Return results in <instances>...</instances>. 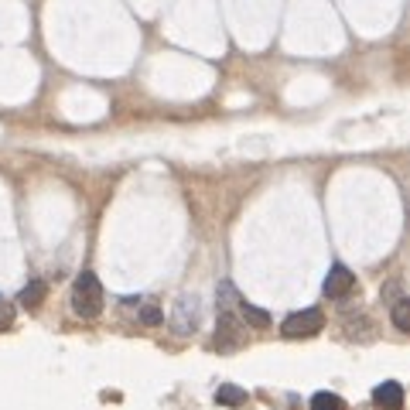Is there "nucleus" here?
<instances>
[{
    "label": "nucleus",
    "mask_w": 410,
    "mask_h": 410,
    "mask_svg": "<svg viewBox=\"0 0 410 410\" xmlns=\"http://www.w3.org/2000/svg\"><path fill=\"white\" fill-rule=\"evenodd\" d=\"M72 311L79 318H99L103 315V287L92 271H82L72 287Z\"/></svg>",
    "instance_id": "1"
},
{
    "label": "nucleus",
    "mask_w": 410,
    "mask_h": 410,
    "mask_svg": "<svg viewBox=\"0 0 410 410\" xmlns=\"http://www.w3.org/2000/svg\"><path fill=\"white\" fill-rule=\"evenodd\" d=\"M321 328H325V315L318 308H304V311H294V315L284 318L280 335L284 339H311V335H318Z\"/></svg>",
    "instance_id": "2"
},
{
    "label": "nucleus",
    "mask_w": 410,
    "mask_h": 410,
    "mask_svg": "<svg viewBox=\"0 0 410 410\" xmlns=\"http://www.w3.org/2000/svg\"><path fill=\"white\" fill-rule=\"evenodd\" d=\"M243 345V325L232 311H219V328H216V349L219 352H236Z\"/></svg>",
    "instance_id": "3"
},
{
    "label": "nucleus",
    "mask_w": 410,
    "mask_h": 410,
    "mask_svg": "<svg viewBox=\"0 0 410 410\" xmlns=\"http://www.w3.org/2000/svg\"><path fill=\"white\" fill-rule=\"evenodd\" d=\"M352 287H356V273L349 271L345 263H335L332 271L325 273V284H321L325 297H332V301H342L345 294H352Z\"/></svg>",
    "instance_id": "4"
},
{
    "label": "nucleus",
    "mask_w": 410,
    "mask_h": 410,
    "mask_svg": "<svg viewBox=\"0 0 410 410\" xmlns=\"http://www.w3.org/2000/svg\"><path fill=\"white\" fill-rule=\"evenodd\" d=\"M373 404L383 410H404V387L397 380H387L373 390Z\"/></svg>",
    "instance_id": "5"
},
{
    "label": "nucleus",
    "mask_w": 410,
    "mask_h": 410,
    "mask_svg": "<svg viewBox=\"0 0 410 410\" xmlns=\"http://www.w3.org/2000/svg\"><path fill=\"white\" fill-rule=\"evenodd\" d=\"M195 325H199V304H195V297H182L178 301V308H175V332H195Z\"/></svg>",
    "instance_id": "6"
},
{
    "label": "nucleus",
    "mask_w": 410,
    "mask_h": 410,
    "mask_svg": "<svg viewBox=\"0 0 410 410\" xmlns=\"http://www.w3.org/2000/svg\"><path fill=\"white\" fill-rule=\"evenodd\" d=\"M48 297V284L45 280H31L27 287H21V294H18V304L27 308V311H35V308H42V301Z\"/></svg>",
    "instance_id": "7"
},
{
    "label": "nucleus",
    "mask_w": 410,
    "mask_h": 410,
    "mask_svg": "<svg viewBox=\"0 0 410 410\" xmlns=\"http://www.w3.org/2000/svg\"><path fill=\"white\" fill-rule=\"evenodd\" d=\"M216 400H219L223 407H243V404H247V390L236 387V383H219Z\"/></svg>",
    "instance_id": "8"
},
{
    "label": "nucleus",
    "mask_w": 410,
    "mask_h": 410,
    "mask_svg": "<svg viewBox=\"0 0 410 410\" xmlns=\"http://www.w3.org/2000/svg\"><path fill=\"white\" fill-rule=\"evenodd\" d=\"M311 410H345V400H342L339 393H328V390H321L311 397Z\"/></svg>",
    "instance_id": "9"
},
{
    "label": "nucleus",
    "mask_w": 410,
    "mask_h": 410,
    "mask_svg": "<svg viewBox=\"0 0 410 410\" xmlns=\"http://www.w3.org/2000/svg\"><path fill=\"white\" fill-rule=\"evenodd\" d=\"M243 321L250 325V328H271V315L263 311V308H253L243 301Z\"/></svg>",
    "instance_id": "10"
},
{
    "label": "nucleus",
    "mask_w": 410,
    "mask_h": 410,
    "mask_svg": "<svg viewBox=\"0 0 410 410\" xmlns=\"http://www.w3.org/2000/svg\"><path fill=\"white\" fill-rule=\"evenodd\" d=\"M393 325L400 332H410V301L407 297H397L393 301Z\"/></svg>",
    "instance_id": "11"
},
{
    "label": "nucleus",
    "mask_w": 410,
    "mask_h": 410,
    "mask_svg": "<svg viewBox=\"0 0 410 410\" xmlns=\"http://www.w3.org/2000/svg\"><path fill=\"white\" fill-rule=\"evenodd\" d=\"M140 321H147V325H158V321H161V311H158V308H151V304H147V308L140 311Z\"/></svg>",
    "instance_id": "12"
},
{
    "label": "nucleus",
    "mask_w": 410,
    "mask_h": 410,
    "mask_svg": "<svg viewBox=\"0 0 410 410\" xmlns=\"http://www.w3.org/2000/svg\"><path fill=\"white\" fill-rule=\"evenodd\" d=\"M11 321H14V311H11V308H4V304H0V328H7V325H11Z\"/></svg>",
    "instance_id": "13"
}]
</instances>
